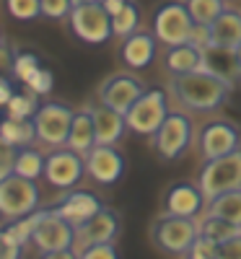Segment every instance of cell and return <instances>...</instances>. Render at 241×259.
Here are the masks:
<instances>
[{"label": "cell", "mask_w": 241, "mask_h": 259, "mask_svg": "<svg viewBox=\"0 0 241 259\" xmlns=\"http://www.w3.org/2000/svg\"><path fill=\"white\" fill-rule=\"evenodd\" d=\"M231 85L221 78H215L208 70H194L184 75H174L171 80V94L177 96L182 106L189 112H215L226 104L231 96Z\"/></svg>", "instance_id": "obj_1"}, {"label": "cell", "mask_w": 241, "mask_h": 259, "mask_svg": "<svg viewBox=\"0 0 241 259\" xmlns=\"http://www.w3.org/2000/svg\"><path fill=\"white\" fill-rule=\"evenodd\" d=\"M42 202V192L34 179L18 177L16 171L0 179V218L16 221L36 212Z\"/></svg>", "instance_id": "obj_2"}, {"label": "cell", "mask_w": 241, "mask_h": 259, "mask_svg": "<svg viewBox=\"0 0 241 259\" xmlns=\"http://www.w3.org/2000/svg\"><path fill=\"white\" fill-rule=\"evenodd\" d=\"M197 184H200L208 202L215 200L218 194L241 189V148L233 150V153L203 161V168L197 174Z\"/></svg>", "instance_id": "obj_3"}, {"label": "cell", "mask_w": 241, "mask_h": 259, "mask_svg": "<svg viewBox=\"0 0 241 259\" xmlns=\"http://www.w3.org/2000/svg\"><path fill=\"white\" fill-rule=\"evenodd\" d=\"M166 117H169V96H166V89H161V85L145 89L143 96L125 114L127 130L135 135H143V138L156 135V130L164 124Z\"/></svg>", "instance_id": "obj_4"}, {"label": "cell", "mask_w": 241, "mask_h": 259, "mask_svg": "<svg viewBox=\"0 0 241 259\" xmlns=\"http://www.w3.org/2000/svg\"><path fill=\"white\" fill-rule=\"evenodd\" d=\"M197 236H200V228H197L194 218H179V215H171V212L158 215L150 226L153 244L164 254H174V256L187 254Z\"/></svg>", "instance_id": "obj_5"}, {"label": "cell", "mask_w": 241, "mask_h": 259, "mask_svg": "<svg viewBox=\"0 0 241 259\" xmlns=\"http://www.w3.org/2000/svg\"><path fill=\"white\" fill-rule=\"evenodd\" d=\"M194 31V21L184 3H164L153 13V36L166 47L187 45Z\"/></svg>", "instance_id": "obj_6"}, {"label": "cell", "mask_w": 241, "mask_h": 259, "mask_svg": "<svg viewBox=\"0 0 241 259\" xmlns=\"http://www.w3.org/2000/svg\"><path fill=\"white\" fill-rule=\"evenodd\" d=\"M75 109H70L62 101H45L39 104L34 119L36 127V138L50 145V148H62L68 145V135H70V124H73Z\"/></svg>", "instance_id": "obj_7"}, {"label": "cell", "mask_w": 241, "mask_h": 259, "mask_svg": "<svg viewBox=\"0 0 241 259\" xmlns=\"http://www.w3.org/2000/svg\"><path fill=\"white\" fill-rule=\"evenodd\" d=\"M36 212H39V221H36V228L31 236V244L39 249V254L75 246V226L60 218L52 207H45V210L39 207Z\"/></svg>", "instance_id": "obj_8"}, {"label": "cell", "mask_w": 241, "mask_h": 259, "mask_svg": "<svg viewBox=\"0 0 241 259\" xmlns=\"http://www.w3.org/2000/svg\"><path fill=\"white\" fill-rule=\"evenodd\" d=\"M73 34L86 41V45H104L112 34V16L106 13L101 3H89V6H75L68 16Z\"/></svg>", "instance_id": "obj_9"}, {"label": "cell", "mask_w": 241, "mask_h": 259, "mask_svg": "<svg viewBox=\"0 0 241 259\" xmlns=\"http://www.w3.org/2000/svg\"><path fill=\"white\" fill-rule=\"evenodd\" d=\"M189 140H192V119L182 112H169L164 124L153 135V148L164 161H174L189 148Z\"/></svg>", "instance_id": "obj_10"}, {"label": "cell", "mask_w": 241, "mask_h": 259, "mask_svg": "<svg viewBox=\"0 0 241 259\" xmlns=\"http://www.w3.org/2000/svg\"><path fill=\"white\" fill-rule=\"evenodd\" d=\"M83 174H86V158L68 145L52 148V153L45 161V179L55 189H73L83 179Z\"/></svg>", "instance_id": "obj_11"}, {"label": "cell", "mask_w": 241, "mask_h": 259, "mask_svg": "<svg viewBox=\"0 0 241 259\" xmlns=\"http://www.w3.org/2000/svg\"><path fill=\"white\" fill-rule=\"evenodd\" d=\"M238 148H241V133H238L236 124H231L226 119L208 122L200 130V135H197V150H200L203 161L233 153V150H238Z\"/></svg>", "instance_id": "obj_12"}, {"label": "cell", "mask_w": 241, "mask_h": 259, "mask_svg": "<svg viewBox=\"0 0 241 259\" xmlns=\"http://www.w3.org/2000/svg\"><path fill=\"white\" fill-rule=\"evenodd\" d=\"M122 221H119V212L112 207H101L96 215H91L86 223H81L75 228V251L86 249V246H94V244H109L119 236Z\"/></svg>", "instance_id": "obj_13"}, {"label": "cell", "mask_w": 241, "mask_h": 259, "mask_svg": "<svg viewBox=\"0 0 241 259\" xmlns=\"http://www.w3.org/2000/svg\"><path fill=\"white\" fill-rule=\"evenodd\" d=\"M145 91V85L135 78V75H127V73H119V75H109L101 85H99V104L104 106H112V109L127 114L130 106H133Z\"/></svg>", "instance_id": "obj_14"}, {"label": "cell", "mask_w": 241, "mask_h": 259, "mask_svg": "<svg viewBox=\"0 0 241 259\" xmlns=\"http://www.w3.org/2000/svg\"><path fill=\"white\" fill-rule=\"evenodd\" d=\"M86 158V174L96 184H114L125 174V158L114 145H94Z\"/></svg>", "instance_id": "obj_15"}, {"label": "cell", "mask_w": 241, "mask_h": 259, "mask_svg": "<svg viewBox=\"0 0 241 259\" xmlns=\"http://www.w3.org/2000/svg\"><path fill=\"white\" fill-rule=\"evenodd\" d=\"M208 205V197L203 194L200 184L192 182H179L169 187L166 197H164V212L179 215V218H197Z\"/></svg>", "instance_id": "obj_16"}, {"label": "cell", "mask_w": 241, "mask_h": 259, "mask_svg": "<svg viewBox=\"0 0 241 259\" xmlns=\"http://www.w3.org/2000/svg\"><path fill=\"white\" fill-rule=\"evenodd\" d=\"M203 70L226 80L231 89H236V85L241 83V60H238V52L233 47L213 45L210 41V45L203 50Z\"/></svg>", "instance_id": "obj_17"}, {"label": "cell", "mask_w": 241, "mask_h": 259, "mask_svg": "<svg viewBox=\"0 0 241 259\" xmlns=\"http://www.w3.org/2000/svg\"><path fill=\"white\" fill-rule=\"evenodd\" d=\"M101 207H104L101 200L96 197L94 192H89V189H70L57 205H52V210L60 215V218H65L75 228L89 221L91 215H96Z\"/></svg>", "instance_id": "obj_18"}, {"label": "cell", "mask_w": 241, "mask_h": 259, "mask_svg": "<svg viewBox=\"0 0 241 259\" xmlns=\"http://www.w3.org/2000/svg\"><path fill=\"white\" fill-rule=\"evenodd\" d=\"M91 117H94V130H96V145H117L122 140V135L127 133L125 114L112 109V106L94 104Z\"/></svg>", "instance_id": "obj_19"}, {"label": "cell", "mask_w": 241, "mask_h": 259, "mask_svg": "<svg viewBox=\"0 0 241 259\" xmlns=\"http://www.w3.org/2000/svg\"><path fill=\"white\" fill-rule=\"evenodd\" d=\"M156 36L150 31H135L122 39V62L130 70H143L156 60Z\"/></svg>", "instance_id": "obj_20"}, {"label": "cell", "mask_w": 241, "mask_h": 259, "mask_svg": "<svg viewBox=\"0 0 241 259\" xmlns=\"http://www.w3.org/2000/svg\"><path fill=\"white\" fill-rule=\"evenodd\" d=\"M94 145H96V130H94L91 106H83V109H78L75 117H73L70 135H68V148H73L75 153L86 156Z\"/></svg>", "instance_id": "obj_21"}, {"label": "cell", "mask_w": 241, "mask_h": 259, "mask_svg": "<svg viewBox=\"0 0 241 259\" xmlns=\"http://www.w3.org/2000/svg\"><path fill=\"white\" fill-rule=\"evenodd\" d=\"M210 41L213 45H223V47H238L241 45V13L236 11H223L213 24L208 26Z\"/></svg>", "instance_id": "obj_22"}, {"label": "cell", "mask_w": 241, "mask_h": 259, "mask_svg": "<svg viewBox=\"0 0 241 259\" xmlns=\"http://www.w3.org/2000/svg\"><path fill=\"white\" fill-rule=\"evenodd\" d=\"M166 68L174 75H184V73L203 70V47L192 45V41H187V45H177V47H169Z\"/></svg>", "instance_id": "obj_23"}, {"label": "cell", "mask_w": 241, "mask_h": 259, "mask_svg": "<svg viewBox=\"0 0 241 259\" xmlns=\"http://www.w3.org/2000/svg\"><path fill=\"white\" fill-rule=\"evenodd\" d=\"M34 140H36L34 119H13V117L0 119V145L24 148V145H31Z\"/></svg>", "instance_id": "obj_24"}, {"label": "cell", "mask_w": 241, "mask_h": 259, "mask_svg": "<svg viewBox=\"0 0 241 259\" xmlns=\"http://www.w3.org/2000/svg\"><path fill=\"white\" fill-rule=\"evenodd\" d=\"M45 161L47 156L42 150L31 148V145H24V148H16V161H13V171L18 177H26V179H39L45 177Z\"/></svg>", "instance_id": "obj_25"}, {"label": "cell", "mask_w": 241, "mask_h": 259, "mask_svg": "<svg viewBox=\"0 0 241 259\" xmlns=\"http://www.w3.org/2000/svg\"><path fill=\"white\" fill-rule=\"evenodd\" d=\"M208 212L233 223L236 228H241V189H231L226 194H218L215 200L208 202Z\"/></svg>", "instance_id": "obj_26"}, {"label": "cell", "mask_w": 241, "mask_h": 259, "mask_svg": "<svg viewBox=\"0 0 241 259\" xmlns=\"http://www.w3.org/2000/svg\"><path fill=\"white\" fill-rule=\"evenodd\" d=\"M197 228H200V236H205V239H210V241H215V244L228 241L231 236H236V233L241 231V228H236L233 223L218 218V215H210V212H205V218L197 223Z\"/></svg>", "instance_id": "obj_27"}, {"label": "cell", "mask_w": 241, "mask_h": 259, "mask_svg": "<svg viewBox=\"0 0 241 259\" xmlns=\"http://www.w3.org/2000/svg\"><path fill=\"white\" fill-rule=\"evenodd\" d=\"M184 6H187V11L197 26H210L226 11L223 0H184Z\"/></svg>", "instance_id": "obj_28"}, {"label": "cell", "mask_w": 241, "mask_h": 259, "mask_svg": "<svg viewBox=\"0 0 241 259\" xmlns=\"http://www.w3.org/2000/svg\"><path fill=\"white\" fill-rule=\"evenodd\" d=\"M140 26V11L133 0H127V6L112 16V34L119 39H127L130 34H135Z\"/></svg>", "instance_id": "obj_29"}, {"label": "cell", "mask_w": 241, "mask_h": 259, "mask_svg": "<svg viewBox=\"0 0 241 259\" xmlns=\"http://www.w3.org/2000/svg\"><path fill=\"white\" fill-rule=\"evenodd\" d=\"M36 221H39V212H31L26 218H16V221H8L3 226V231L11 236V239L21 246L31 244V236H34V228H36Z\"/></svg>", "instance_id": "obj_30"}, {"label": "cell", "mask_w": 241, "mask_h": 259, "mask_svg": "<svg viewBox=\"0 0 241 259\" xmlns=\"http://www.w3.org/2000/svg\"><path fill=\"white\" fill-rule=\"evenodd\" d=\"M39 109V104H36V94H16L8 106H6V117H13V119H31Z\"/></svg>", "instance_id": "obj_31"}, {"label": "cell", "mask_w": 241, "mask_h": 259, "mask_svg": "<svg viewBox=\"0 0 241 259\" xmlns=\"http://www.w3.org/2000/svg\"><path fill=\"white\" fill-rule=\"evenodd\" d=\"M6 13L16 21H34L36 16H42V6L39 0H3Z\"/></svg>", "instance_id": "obj_32"}, {"label": "cell", "mask_w": 241, "mask_h": 259, "mask_svg": "<svg viewBox=\"0 0 241 259\" xmlns=\"http://www.w3.org/2000/svg\"><path fill=\"white\" fill-rule=\"evenodd\" d=\"M39 68H42V62L34 52H18L13 57V78H18L21 83H26Z\"/></svg>", "instance_id": "obj_33"}, {"label": "cell", "mask_w": 241, "mask_h": 259, "mask_svg": "<svg viewBox=\"0 0 241 259\" xmlns=\"http://www.w3.org/2000/svg\"><path fill=\"white\" fill-rule=\"evenodd\" d=\"M26 89H29L31 94H36V96H50L52 89H55V75H52V70H50V68H39V70L26 80Z\"/></svg>", "instance_id": "obj_34"}, {"label": "cell", "mask_w": 241, "mask_h": 259, "mask_svg": "<svg viewBox=\"0 0 241 259\" xmlns=\"http://www.w3.org/2000/svg\"><path fill=\"white\" fill-rule=\"evenodd\" d=\"M42 6V16L60 21V18H68L73 11V0H39Z\"/></svg>", "instance_id": "obj_35"}, {"label": "cell", "mask_w": 241, "mask_h": 259, "mask_svg": "<svg viewBox=\"0 0 241 259\" xmlns=\"http://www.w3.org/2000/svg\"><path fill=\"white\" fill-rule=\"evenodd\" d=\"M187 259H218V244L205 239V236H197L187 251Z\"/></svg>", "instance_id": "obj_36"}, {"label": "cell", "mask_w": 241, "mask_h": 259, "mask_svg": "<svg viewBox=\"0 0 241 259\" xmlns=\"http://www.w3.org/2000/svg\"><path fill=\"white\" fill-rule=\"evenodd\" d=\"M78 259H119L114 241L109 244H94V246H86L78 251Z\"/></svg>", "instance_id": "obj_37"}, {"label": "cell", "mask_w": 241, "mask_h": 259, "mask_svg": "<svg viewBox=\"0 0 241 259\" xmlns=\"http://www.w3.org/2000/svg\"><path fill=\"white\" fill-rule=\"evenodd\" d=\"M24 256V246L16 244L11 236L0 228V259H21Z\"/></svg>", "instance_id": "obj_38"}, {"label": "cell", "mask_w": 241, "mask_h": 259, "mask_svg": "<svg viewBox=\"0 0 241 259\" xmlns=\"http://www.w3.org/2000/svg\"><path fill=\"white\" fill-rule=\"evenodd\" d=\"M218 259H241V231L228 241L218 244Z\"/></svg>", "instance_id": "obj_39"}, {"label": "cell", "mask_w": 241, "mask_h": 259, "mask_svg": "<svg viewBox=\"0 0 241 259\" xmlns=\"http://www.w3.org/2000/svg\"><path fill=\"white\" fill-rule=\"evenodd\" d=\"M13 52L11 47L6 45V41H0V75H6V73H13Z\"/></svg>", "instance_id": "obj_40"}, {"label": "cell", "mask_w": 241, "mask_h": 259, "mask_svg": "<svg viewBox=\"0 0 241 259\" xmlns=\"http://www.w3.org/2000/svg\"><path fill=\"white\" fill-rule=\"evenodd\" d=\"M16 96V91H13V83H11V78H6V75H0V106H8V101Z\"/></svg>", "instance_id": "obj_41"}, {"label": "cell", "mask_w": 241, "mask_h": 259, "mask_svg": "<svg viewBox=\"0 0 241 259\" xmlns=\"http://www.w3.org/2000/svg\"><path fill=\"white\" fill-rule=\"evenodd\" d=\"M39 259H78L75 249H57V251H45Z\"/></svg>", "instance_id": "obj_42"}, {"label": "cell", "mask_w": 241, "mask_h": 259, "mask_svg": "<svg viewBox=\"0 0 241 259\" xmlns=\"http://www.w3.org/2000/svg\"><path fill=\"white\" fill-rule=\"evenodd\" d=\"M101 6L106 8L109 16H114V13H119V11L127 6V0H101Z\"/></svg>", "instance_id": "obj_43"}, {"label": "cell", "mask_w": 241, "mask_h": 259, "mask_svg": "<svg viewBox=\"0 0 241 259\" xmlns=\"http://www.w3.org/2000/svg\"><path fill=\"white\" fill-rule=\"evenodd\" d=\"M89 3H101V0H73V8L75 6H89Z\"/></svg>", "instance_id": "obj_44"}, {"label": "cell", "mask_w": 241, "mask_h": 259, "mask_svg": "<svg viewBox=\"0 0 241 259\" xmlns=\"http://www.w3.org/2000/svg\"><path fill=\"white\" fill-rule=\"evenodd\" d=\"M236 52H238V60H241V45H238V47H236Z\"/></svg>", "instance_id": "obj_45"}, {"label": "cell", "mask_w": 241, "mask_h": 259, "mask_svg": "<svg viewBox=\"0 0 241 259\" xmlns=\"http://www.w3.org/2000/svg\"><path fill=\"white\" fill-rule=\"evenodd\" d=\"M0 41H3V34H0Z\"/></svg>", "instance_id": "obj_46"}]
</instances>
